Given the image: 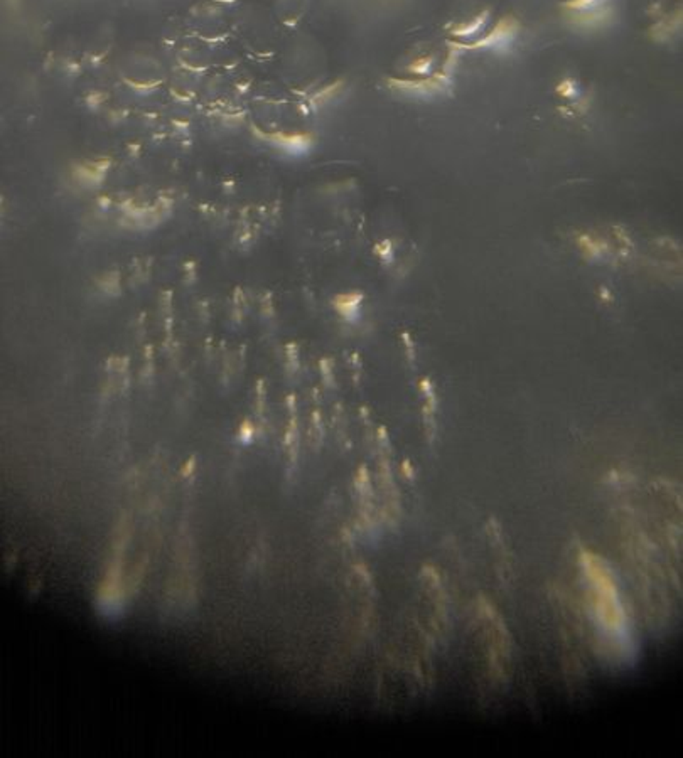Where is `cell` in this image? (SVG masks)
Masks as SVG:
<instances>
[{"label":"cell","mask_w":683,"mask_h":758,"mask_svg":"<svg viewBox=\"0 0 683 758\" xmlns=\"http://www.w3.org/2000/svg\"><path fill=\"white\" fill-rule=\"evenodd\" d=\"M587 575L591 578L592 588H594V605L597 610V617L600 623L606 627L609 632L622 634L625 632V612H622L621 602H619L618 592L613 578L606 566L596 558V556H587L585 561Z\"/></svg>","instance_id":"1"},{"label":"cell","mask_w":683,"mask_h":758,"mask_svg":"<svg viewBox=\"0 0 683 758\" xmlns=\"http://www.w3.org/2000/svg\"><path fill=\"white\" fill-rule=\"evenodd\" d=\"M576 243L578 248H581L582 255H584L587 260H592V261L604 258V255L609 252V245H607V241L603 240V238L594 236V234L578 233L576 238Z\"/></svg>","instance_id":"2"},{"label":"cell","mask_w":683,"mask_h":758,"mask_svg":"<svg viewBox=\"0 0 683 758\" xmlns=\"http://www.w3.org/2000/svg\"><path fill=\"white\" fill-rule=\"evenodd\" d=\"M363 302V295L361 293H346V295H338L333 300V305L336 311L341 313L346 320H354L360 312V305Z\"/></svg>","instance_id":"3"},{"label":"cell","mask_w":683,"mask_h":758,"mask_svg":"<svg viewBox=\"0 0 683 758\" xmlns=\"http://www.w3.org/2000/svg\"><path fill=\"white\" fill-rule=\"evenodd\" d=\"M376 253H378V256L382 258L383 261H391V258H393V245H391V241H382L378 243V246H376Z\"/></svg>","instance_id":"4"},{"label":"cell","mask_w":683,"mask_h":758,"mask_svg":"<svg viewBox=\"0 0 683 758\" xmlns=\"http://www.w3.org/2000/svg\"><path fill=\"white\" fill-rule=\"evenodd\" d=\"M599 295H600V300L613 302V293H611L609 289H606V287H603V289L599 290Z\"/></svg>","instance_id":"5"}]
</instances>
